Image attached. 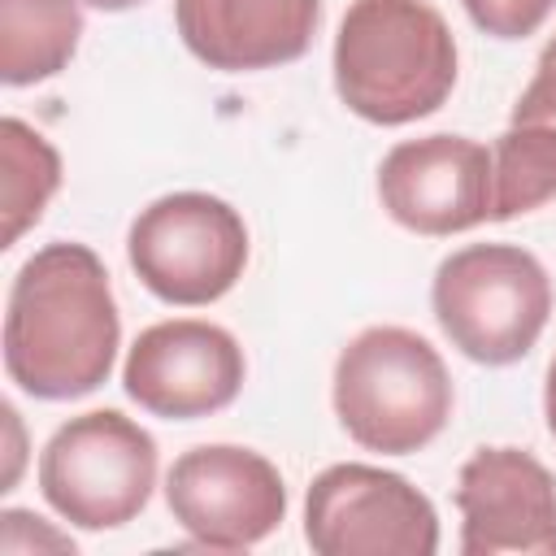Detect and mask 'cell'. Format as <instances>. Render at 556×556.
Wrapping results in <instances>:
<instances>
[{
    "label": "cell",
    "mask_w": 556,
    "mask_h": 556,
    "mask_svg": "<svg viewBox=\"0 0 556 556\" xmlns=\"http://www.w3.org/2000/svg\"><path fill=\"white\" fill-rule=\"evenodd\" d=\"M117 343L109 269L87 243H48L17 269L4 308V369L26 395H91L109 382Z\"/></svg>",
    "instance_id": "cell-1"
},
{
    "label": "cell",
    "mask_w": 556,
    "mask_h": 556,
    "mask_svg": "<svg viewBox=\"0 0 556 556\" xmlns=\"http://www.w3.org/2000/svg\"><path fill=\"white\" fill-rule=\"evenodd\" d=\"M456 87V39L426 0H352L334 35V91L374 122L430 117Z\"/></svg>",
    "instance_id": "cell-2"
},
{
    "label": "cell",
    "mask_w": 556,
    "mask_h": 556,
    "mask_svg": "<svg viewBox=\"0 0 556 556\" xmlns=\"http://www.w3.org/2000/svg\"><path fill=\"white\" fill-rule=\"evenodd\" d=\"M334 417L369 452H421L452 417L443 356L404 326L361 330L334 361Z\"/></svg>",
    "instance_id": "cell-3"
},
{
    "label": "cell",
    "mask_w": 556,
    "mask_h": 556,
    "mask_svg": "<svg viewBox=\"0 0 556 556\" xmlns=\"http://www.w3.org/2000/svg\"><path fill=\"white\" fill-rule=\"evenodd\" d=\"M434 321L478 365L521 361L552 313L543 261L517 243H469L434 269Z\"/></svg>",
    "instance_id": "cell-4"
},
{
    "label": "cell",
    "mask_w": 556,
    "mask_h": 556,
    "mask_svg": "<svg viewBox=\"0 0 556 556\" xmlns=\"http://www.w3.org/2000/svg\"><path fill=\"white\" fill-rule=\"evenodd\" d=\"M152 486L156 439L117 408L70 417L39 452V491L78 530L126 526L152 500Z\"/></svg>",
    "instance_id": "cell-5"
},
{
    "label": "cell",
    "mask_w": 556,
    "mask_h": 556,
    "mask_svg": "<svg viewBox=\"0 0 556 556\" xmlns=\"http://www.w3.org/2000/svg\"><path fill=\"white\" fill-rule=\"evenodd\" d=\"M139 282L165 304H213L248 265V226L239 208L208 191H174L139 208L126 235Z\"/></svg>",
    "instance_id": "cell-6"
},
{
    "label": "cell",
    "mask_w": 556,
    "mask_h": 556,
    "mask_svg": "<svg viewBox=\"0 0 556 556\" xmlns=\"http://www.w3.org/2000/svg\"><path fill=\"white\" fill-rule=\"evenodd\" d=\"M304 539L317 556H434V504L400 473L343 460L304 495Z\"/></svg>",
    "instance_id": "cell-7"
},
{
    "label": "cell",
    "mask_w": 556,
    "mask_h": 556,
    "mask_svg": "<svg viewBox=\"0 0 556 556\" xmlns=\"http://www.w3.org/2000/svg\"><path fill=\"white\" fill-rule=\"evenodd\" d=\"M165 504L200 547L243 552L282 526L287 482L252 447L204 443L169 465Z\"/></svg>",
    "instance_id": "cell-8"
},
{
    "label": "cell",
    "mask_w": 556,
    "mask_h": 556,
    "mask_svg": "<svg viewBox=\"0 0 556 556\" xmlns=\"http://www.w3.org/2000/svg\"><path fill=\"white\" fill-rule=\"evenodd\" d=\"M243 369V348L230 330L200 317H174L135 339L122 365V387L152 417L195 421L239 395Z\"/></svg>",
    "instance_id": "cell-9"
},
{
    "label": "cell",
    "mask_w": 556,
    "mask_h": 556,
    "mask_svg": "<svg viewBox=\"0 0 556 556\" xmlns=\"http://www.w3.org/2000/svg\"><path fill=\"white\" fill-rule=\"evenodd\" d=\"M465 556H556V478L521 447H478L456 478Z\"/></svg>",
    "instance_id": "cell-10"
},
{
    "label": "cell",
    "mask_w": 556,
    "mask_h": 556,
    "mask_svg": "<svg viewBox=\"0 0 556 556\" xmlns=\"http://www.w3.org/2000/svg\"><path fill=\"white\" fill-rule=\"evenodd\" d=\"M378 200L413 235H456L491 222V152L465 135L395 143L378 165Z\"/></svg>",
    "instance_id": "cell-11"
},
{
    "label": "cell",
    "mask_w": 556,
    "mask_h": 556,
    "mask_svg": "<svg viewBox=\"0 0 556 556\" xmlns=\"http://www.w3.org/2000/svg\"><path fill=\"white\" fill-rule=\"evenodd\" d=\"M317 22L321 0H174V26L187 52L222 74L300 61Z\"/></svg>",
    "instance_id": "cell-12"
},
{
    "label": "cell",
    "mask_w": 556,
    "mask_h": 556,
    "mask_svg": "<svg viewBox=\"0 0 556 556\" xmlns=\"http://www.w3.org/2000/svg\"><path fill=\"white\" fill-rule=\"evenodd\" d=\"M78 0H0V78L30 87L56 78L78 52Z\"/></svg>",
    "instance_id": "cell-13"
},
{
    "label": "cell",
    "mask_w": 556,
    "mask_h": 556,
    "mask_svg": "<svg viewBox=\"0 0 556 556\" xmlns=\"http://www.w3.org/2000/svg\"><path fill=\"white\" fill-rule=\"evenodd\" d=\"M556 200V126L513 122L491 148V222L534 213Z\"/></svg>",
    "instance_id": "cell-14"
},
{
    "label": "cell",
    "mask_w": 556,
    "mask_h": 556,
    "mask_svg": "<svg viewBox=\"0 0 556 556\" xmlns=\"http://www.w3.org/2000/svg\"><path fill=\"white\" fill-rule=\"evenodd\" d=\"M0 161H4V248H13L43 217L52 191L61 187V156L35 126H26L22 117H4Z\"/></svg>",
    "instance_id": "cell-15"
},
{
    "label": "cell",
    "mask_w": 556,
    "mask_h": 556,
    "mask_svg": "<svg viewBox=\"0 0 556 556\" xmlns=\"http://www.w3.org/2000/svg\"><path fill=\"white\" fill-rule=\"evenodd\" d=\"M469 22L495 39H526L534 35L556 0H460Z\"/></svg>",
    "instance_id": "cell-16"
},
{
    "label": "cell",
    "mask_w": 556,
    "mask_h": 556,
    "mask_svg": "<svg viewBox=\"0 0 556 556\" xmlns=\"http://www.w3.org/2000/svg\"><path fill=\"white\" fill-rule=\"evenodd\" d=\"M513 122H552L556 126V35L539 52L534 78L521 91V100L513 104Z\"/></svg>",
    "instance_id": "cell-17"
},
{
    "label": "cell",
    "mask_w": 556,
    "mask_h": 556,
    "mask_svg": "<svg viewBox=\"0 0 556 556\" xmlns=\"http://www.w3.org/2000/svg\"><path fill=\"white\" fill-rule=\"evenodd\" d=\"M0 517H4V521H13V526H22V530H26V539H17V543H13V552H26V547H30V543H35V547H39V543H43V547H61V552H65V547H74V543H70V539H65V534H56V530H43V526H39V521H43V517H39V521H35V517H30V513H22V508H4V513H0Z\"/></svg>",
    "instance_id": "cell-18"
},
{
    "label": "cell",
    "mask_w": 556,
    "mask_h": 556,
    "mask_svg": "<svg viewBox=\"0 0 556 556\" xmlns=\"http://www.w3.org/2000/svg\"><path fill=\"white\" fill-rule=\"evenodd\" d=\"M543 417H547V430L556 439V356L547 365V387H543Z\"/></svg>",
    "instance_id": "cell-19"
},
{
    "label": "cell",
    "mask_w": 556,
    "mask_h": 556,
    "mask_svg": "<svg viewBox=\"0 0 556 556\" xmlns=\"http://www.w3.org/2000/svg\"><path fill=\"white\" fill-rule=\"evenodd\" d=\"M83 4H91V9H100V13H126V9H135V4H143V0H83Z\"/></svg>",
    "instance_id": "cell-20"
}]
</instances>
